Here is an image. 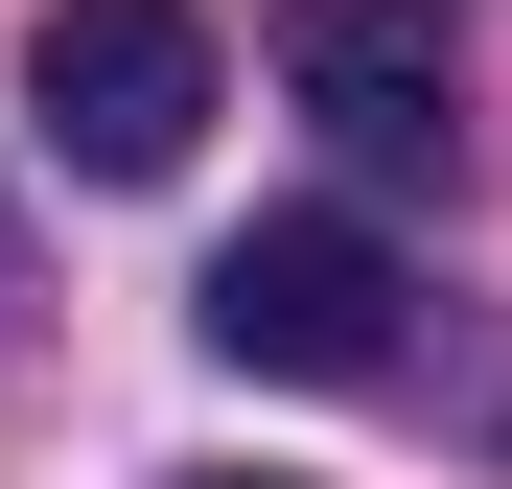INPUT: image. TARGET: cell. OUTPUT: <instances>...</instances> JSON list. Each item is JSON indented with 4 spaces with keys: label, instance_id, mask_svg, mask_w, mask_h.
<instances>
[{
    "label": "cell",
    "instance_id": "2",
    "mask_svg": "<svg viewBox=\"0 0 512 489\" xmlns=\"http://www.w3.org/2000/svg\"><path fill=\"white\" fill-rule=\"evenodd\" d=\"M24 117H47V163H94V187H163V163L210 140V24L187 0H47L24 24Z\"/></svg>",
    "mask_w": 512,
    "mask_h": 489
},
{
    "label": "cell",
    "instance_id": "4",
    "mask_svg": "<svg viewBox=\"0 0 512 489\" xmlns=\"http://www.w3.org/2000/svg\"><path fill=\"white\" fill-rule=\"evenodd\" d=\"M187 489H280V466H187Z\"/></svg>",
    "mask_w": 512,
    "mask_h": 489
},
{
    "label": "cell",
    "instance_id": "1",
    "mask_svg": "<svg viewBox=\"0 0 512 489\" xmlns=\"http://www.w3.org/2000/svg\"><path fill=\"white\" fill-rule=\"evenodd\" d=\"M396 233L373 210H256L233 257H210V350L233 373H280V396H350V373H396Z\"/></svg>",
    "mask_w": 512,
    "mask_h": 489
},
{
    "label": "cell",
    "instance_id": "3",
    "mask_svg": "<svg viewBox=\"0 0 512 489\" xmlns=\"http://www.w3.org/2000/svg\"><path fill=\"white\" fill-rule=\"evenodd\" d=\"M280 70H303V117L350 140L373 187H419V163L466 140V47H443V0H303Z\"/></svg>",
    "mask_w": 512,
    "mask_h": 489
}]
</instances>
